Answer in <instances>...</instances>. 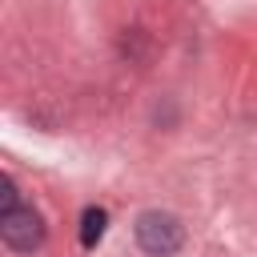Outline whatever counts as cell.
<instances>
[{
  "instance_id": "obj_1",
  "label": "cell",
  "mask_w": 257,
  "mask_h": 257,
  "mask_svg": "<svg viewBox=\"0 0 257 257\" xmlns=\"http://www.w3.org/2000/svg\"><path fill=\"white\" fill-rule=\"evenodd\" d=\"M137 245L149 257H173L185 245V225L165 209H149L137 217Z\"/></svg>"
},
{
  "instance_id": "obj_2",
  "label": "cell",
  "mask_w": 257,
  "mask_h": 257,
  "mask_svg": "<svg viewBox=\"0 0 257 257\" xmlns=\"http://www.w3.org/2000/svg\"><path fill=\"white\" fill-rule=\"evenodd\" d=\"M0 237L12 253H32V249L44 245V221H40L36 209L16 205V209L0 213Z\"/></svg>"
},
{
  "instance_id": "obj_3",
  "label": "cell",
  "mask_w": 257,
  "mask_h": 257,
  "mask_svg": "<svg viewBox=\"0 0 257 257\" xmlns=\"http://www.w3.org/2000/svg\"><path fill=\"white\" fill-rule=\"evenodd\" d=\"M104 225H108V213H104V209H96V205H88V209L80 213V245H84V249H92V245L104 237Z\"/></svg>"
},
{
  "instance_id": "obj_4",
  "label": "cell",
  "mask_w": 257,
  "mask_h": 257,
  "mask_svg": "<svg viewBox=\"0 0 257 257\" xmlns=\"http://www.w3.org/2000/svg\"><path fill=\"white\" fill-rule=\"evenodd\" d=\"M20 201H16V185H12V177H0V213H8V209H16Z\"/></svg>"
}]
</instances>
